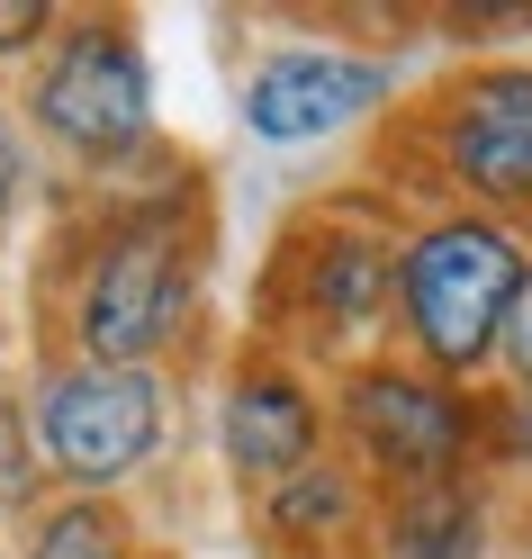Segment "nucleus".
<instances>
[{"label":"nucleus","mask_w":532,"mask_h":559,"mask_svg":"<svg viewBox=\"0 0 532 559\" xmlns=\"http://www.w3.org/2000/svg\"><path fill=\"white\" fill-rule=\"evenodd\" d=\"M379 190L415 181L434 207L532 217V63H470L415 99L379 145Z\"/></svg>","instance_id":"5"},{"label":"nucleus","mask_w":532,"mask_h":559,"mask_svg":"<svg viewBox=\"0 0 532 559\" xmlns=\"http://www.w3.org/2000/svg\"><path fill=\"white\" fill-rule=\"evenodd\" d=\"M19 559H172V550L145 542L127 497H46L27 514Z\"/></svg>","instance_id":"12"},{"label":"nucleus","mask_w":532,"mask_h":559,"mask_svg":"<svg viewBox=\"0 0 532 559\" xmlns=\"http://www.w3.org/2000/svg\"><path fill=\"white\" fill-rule=\"evenodd\" d=\"M46 497H55V478H46L37 425H27V389L0 379V514H37Z\"/></svg>","instance_id":"13"},{"label":"nucleus","mask_w":532,"mask_h":559,"mask_svg":"<svg viewBox=\"0 0 532 559\" xmlns=\"http://www.w3.org/2000/svg\"><path fill=\"white\" fill-rule=\"evenodd\" d=\"M496 370H506V389H532V289L515 298V317H506V353H496Z\"/></svg>","instance_id":"17"},{"label":"nucleus","mask_w":532,"mask_h":559,"mask_svg":"<svg viewBox=\"0 0 532 559\" xmlns=\"http://www.w3.org/2000/svg\"><path fill=\"white\" fill-rule=\"evenodd\" d=\"M532 289V235L478 207H424L398 253V334L388 353H406L415 370L478 389L506 353V317Z\"/></svg>","instance_id":"4"},{"label":"nucleus","mask_w":532,"mask_h":559,"mask_svg":"<svg viewBox=\"0 0 532 559\" xmlns=\"http://www.w3.org/2000/svg\"><path fill=\"white\" fill-rule=\"evenodd\" d=\"M208 289V181L154 171V181L99 190L82 217H63L55 253L37 271L46 298V361L99 370H163L199 325Z\"/></svg>","instance_id":"1"},{"label":"nucleus","mask_w":532,"mask_h":559,"mask_svg":"<svg viewBox=\"0 0 532 559\" xmlns=\"http://www.w3.org/2000/svg\"><path fill=\"white\" fill-rule=\"evenodd\" d=\"M55 497H127L172 442V379L163 370H99V361H46L27 389Z\"/></svg>","instance_id":"7"},{"label":"nucleus","mask_w":532,"mask_h":559,"mask_svg":"<svg viewBox=\"0 0 532 559\" xmlns=\"http://www.w3.org/2000/svg\"><path fill=\"white\" fill-rule=\"evenodd\" d=\"M388 99H398L388 55H362V46H271V55H253L235 109H244V135H262V145H326V135L379 118Z\"/></svg>","instance_id":"9"},{"label":"nucleus","mask_w":532,"mask_h":559,"mask_svg":"<svg viewBox=\"0 0 532 559\" xmlns=\"http://www.w3.org/2000/svg\"><path fill=\"white\" fill-rule=\"evenodd\" d=\"M55 27H63L55 0H0V63H37L55 46Z\"/></svg>","instance_id":"14"},{"label":"nucleus","mask_w":532,"mask_h":559,"mask_svg":"<svg viewBox=\"0 0 532 559\" xmlns=\"http://www.w3.org/2000/svg\"><path fill=\"white\" fill-rule=\"evenodd\" d=\"M496 461L487 469H515V478H532V389H496Z\"/></svg>","instance_id":"15"},{"label":"nucleus","mask_w":532,"mask_h":559,"mask_svg":"<svg viewBox=\"0 0 532 559\" xmlns=\"http://www.w3.org/2000/svg\"><path fill=\"white\" fill-rule=\"evenodd\" d=\"M487 550H496V469L388 487L352 559H487Z\"/></svg>","instance_id":"11"},{"label":"nucleus","mask_w":532,"mask_h":559,"mask_svg":"<svg viewBox=\"0 0 532 559\" xmlns=\"http://www.w3.org/2000/svg\"><path fill=\"white\" fill-rule=\"evenodd\" d=\"M0 353H10V317H0Z\"/></svg>","instance_id":"18"},{"label":"nucleus","mask_w":532,"mask_h":559,"mask_svg":"<svg viewBox=\"0 0 532 559\" xmlns=\"http://www.w3.org/2000/svg\"><path fill=\"white\" fill-rule=\"evenodd\" d=\"M19 127L55 145L91 190H127V181L172 171L163 118H154V63L118 10H63L55 46L19 82Z\"/></svg>","instance_id":"3"},{"label":"nucleus","mask_w":532,"mask_h":559,"mask_svg":"<svg viewBox=\"0 0 532 559\" xmlns=\"http://www.w3.org/2000/svg\"><path fill=\"white\" fill-rule=\"evenodd\" d=\"M326 451H334V415L316 397V379L289 353H271V343H244L217 389V461L244 487V506L271 497L280 478L316 469Z\"/></svg>","instance_id":"8"},{"label":"nucleus","mask_w":532,"mask_h":559,"mask_svg":"<svg viewBox=\"0 0 532 559\" xmlns=\"http://www.w3.org/2000/svg\"><path fill=\"white\" fill-rule=\"evenodd\" d=\"M496 397L451 389V379L415 370L406 353H370L334 370V451L362 469L379 497L388 487H434V478H478L496 461Z\"/></svg>","instance_id":"6"},{"label":"nucleus","mask_w":532,"mask_h":559,"mask_svg":"<svg viewBox=\"0 0 532 559\" xmlns=\"http://www.w3.org/2000/svg\"><path fill=\"white\" fill-rule=\"evenodd\" d=\"M370 506H379V487L343 451H326L316 469H298L271 497H253V550L262 559H352L362 533H370Z\"/></svg>","instance_id":"10"},{"label":"nucleus","mask_w":532,"mask_h":559,"mask_svg":"<svg viewBox=\"0 0 532 559\" xmlns=\"http://www.w3.org/2000/svg\"><path fill=\"white\" fill-rule=\"evenodd\" d=\"M406 207L388 190H343L316 199L280 226L271 262H262V307H253V343L289 353L298 370H352L388 353L398 334V253H406Z\"/></svg>","instance_id":"2"},{"label":"nucleus","mask_w":532,"mask_h":559,"mask_svg":"<svg viewBox=\"0 0 532 559\" xmlns=\"http://www.w3.org/2000/svg\"><path fill=\"white\" fill-rule=\"evenodd\" d=\"M27 171H37V163H27V127H19L10 109H0V243H10V226H19V199H27Z\"/></svg>","instance_id":"16"}]
</instances>
